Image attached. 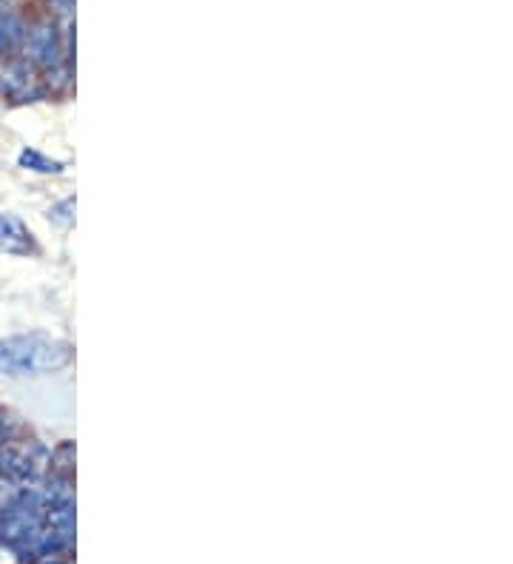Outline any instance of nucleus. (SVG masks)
Listing matches in <instances>:
<instances>
[{"instance_id":"1","label":"nucleus","mask_w":513,"mask_h":564,"mask_svg":"<svg viewBox=\"0 0 513 564\" xmlns=\"http://www.w3.org/2000/svg\"><path fill=\"white\" fill-rule=\"evenodd\" d=\"M66 362H69V345L43 334L0 339V374H43L63 368Z\"/></svg>"}]
</instances>
